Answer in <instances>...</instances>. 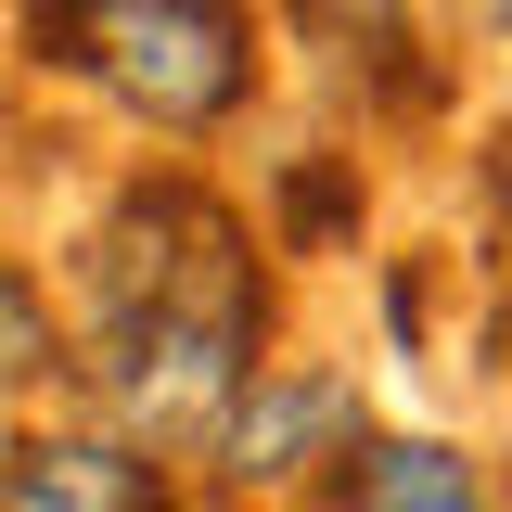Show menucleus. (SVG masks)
<instances>
[{
  "label": "nucleus",
  "mask_w": 512,
  "mask_h": 512,
  "mask_svg": "<svg viewBox=\"0 0 512 512\" xmlns=\"http://www.w3.org/2000/svg\"><path fill=\"white\" fill-rule=\"evenodd\" d=\"M90 372L141 436H231L256 372V256L244 218L205 205L192 180H141L90 244Z\"/></svg>",
  "instance_id": "obj_1"
},
{
  "label": "nucleus",
  "mask_w": 512,
  "mask_h": 512,
  "mask_svg": "<svg viewBox=\"0 0 512 512\" xmlns=\"http://www.w3.org/2000/svg\"><path fill=\"white\" fill-rule=\"evenodd\" d=\"M26 26H39L52 64L103 77L128 116H154V128H218L256 77L244 0H39Z\"/></svg>",
  "instance_id": "obj_2"
},
{
  "label": "nucleus",
  "mask_w": 512,
  "mask_h": 512,
  "mask_svg": "<svg viewBox=\"0 0 512 512\" xmlns=\"http://www.w3.org/2000/svg\"><path fill=\"white\" fill-rule=\"evenodd\" d=\"M359 397L346 372H256V397L231 410V474L244 487H295L308 461H359Z\"/></svg>",
  "instance_id": "obj_3"
},
{
  "label": "nucleus",
  "mask_w": 512,
  "mask_h": 512,
  "mask_svg": "<svg viewBox=\"0 0 512 512\" xmlns=\"http://www.w3.org/2000/svg\"><path fill=\"white\" fill-rule=\"evenodd\" d=\"M0 512H167V474L116 436H13L0 448Z\"/></svg>",
  "instance_id": "obj_4"
},
{
  "label": "nucleus",
  "mask_w": 512,
  "mask_h": 512,
  "mask_svg": "<svg viewBox=\"0 0 512 512\" xmlns=\"http://www.w3.org/2000/svg\"><path fill=\"white\" fill-rule=\"evenodd\" d=\"M346 512H487V474L436 436H372L346 461Z\"/></svg>",
  "instance_id": "obj_5"
},
{
  "label": "nucleus",
  "mask_w": 512,
  "mask_h": 512,
  "mask_svg": "<svg viewBox=\"0 0 512 512\" xmlns=\"http://www.w3.org/2000/svg\"><path fill=\"white\" fill-rule=\"evenodd\" d=\"M295 26H308L320 52H346V64H397L410 52V13L397 0H295Z\"/></svg>",
  "instance_id": "obj_6"
},
{
  "label": "nucleus",
  "mask_w": 512,
  "mask_h": 512,
  "mask_svg": "<svg viewBox=\"0 0 512 512\" xmlns=\"http://www.w3.org/2000/svg\"><path fill=\"white\" fill-rule=\"evenodd\" d=\"M39 359H52V308H39V282L0 256V384H26Z\"/></svg>",
  "instance_id": "obj_7"
},
{
  "label": "nucleus",
  "mask_w": 512,
  "mask_h": 512,
  "mask_svg": "<svg viewBox=\"0 0 512 512\" xmlns=\"http://www.w3.org/2000/svg\"><path fill=\"white\" fill-rule=\"evenodd\" d=\"M487 26H500V39H512V0H487Z\"/></svg>",
  "instance_id": "obj_8"
}]
</instances>
